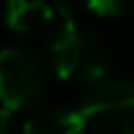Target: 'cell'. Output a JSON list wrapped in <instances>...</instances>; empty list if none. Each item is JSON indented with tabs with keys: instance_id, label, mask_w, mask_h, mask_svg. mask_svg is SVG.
<instances>
[{
	"instance_id": "cell-7",
	"label": "cell",
	"mask_w": 134,
	"mask_h": 134,
	"mask_svg": "<svg viewBox=\"0 0 134 134\" xmlns=\"http://www.w3.org/2000/svg\"><path fill=\"white\" fill-rule=\"evenodd\" d=\"M13 132V112L0 107V134H10Z\"/></svg>"
},
{
	"instance_id": "cell-6",
	"label": "cell",
	"mask_w": 134,
	"mask_h": 134,
	"mask_svg": "<svg viewBox=\"0 0 134 134\" xmlns=\"http://www.w3.org/2000/svg\"><path fill=\"white\" fill-rule=\"evenodd\" d=\"M85 3L92 13L102 15V18H117L134 8V0H85Z\"/></svg>"
},
{
	"instance_id": "cell-5",
	"label": "cell",
	"mask_w": 134,
	"mask_h": 134,
	"mask_svg": "<svg viewBox=\"0 0 134 134\" xmlns=\"http://www.w3.org/2000/svg\"><path fill=\"white\" fill-rule=\"evenodd\" d=\"M87 122L80 109H42L32 114L23 127V134H82Z\"/></svg>"
},
{
	"instance_id": "cell-1",
	"label": "cell",
	"mask_w": 134,
	"mask_h": 134,
	"mask_svg": "<svg viewBox=\"0 0 134 134\" xmlns=\"http://www.w3.org/2000/svg\"><path fill=\"white\" fill-rule=\"evenodd\" d=\"M50 32V60L55 75L62 82L94 85L107 77L104 45L77 25L70 8H55V23Z\"/></svg>"
},
{
	"instance_id": "cell-2",
	"label": "cell",
	"mask_w": 134,
	"mask_h": 134,
	"mask_svg": "<svg viewBox=\"0 0 134 134\" xmlns=\"http://www.w3.org/2000/svg\"><path fill=\"white\" fill-rule=\"evenodd\" d=\"M77 109L102 134H134V82L104 77L90 85Z\"/></svg>"
},
{
	"instance_id": "cell-3",
	"label": "cell",
	"mask_w": 134,
	"mask_h": 134,
	"mask_svg": "<svg viewBox=\"0 0 134 134\" xmlns=\"http://www.w3.org/2000/svg\"><path fill=\"white\" fill-rule=\"evenodd\" d=\"M45 92V70L32 52L20 47L0 50V107L20 112Z\"/></svg>"
},
{
	"instance_id": "cell-4",
	"label": "cell",
	"mask_w": 134,
	"mask_h": 134,
	"mask_svg": "<svg viewBox=\"0 0 134 134\" xmlns=\"http://www.w3.org/2000/svg\"><path fill=\"white\" fill-rule=\"evenodd\" d=\"M55 8L45 0H8L5 8V25L15 35H40L52 30Z\"/></svg>"
}]
</instances>
